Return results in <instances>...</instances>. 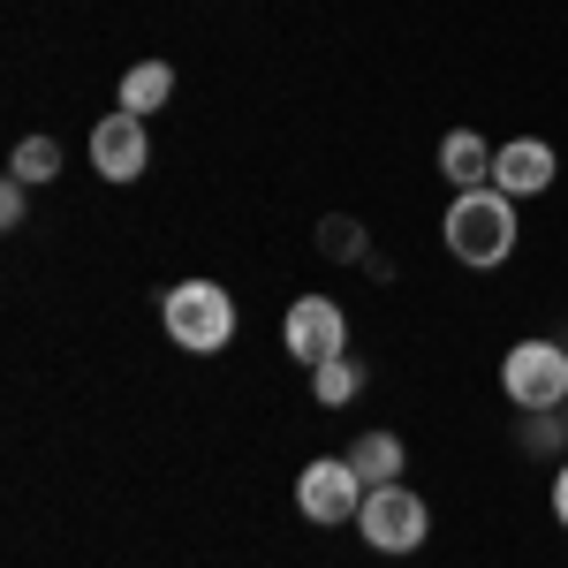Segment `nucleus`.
<instances>
[{"mask_svg": "<svg viewBox=\"0 0 568 568\" xmlns=\"http://www.w3.org/2000/svg\"><path fill=\"white\" fill-rule=\"evenodd\" d=\"M356 394H364V356H334V364H318V372H311V402H318V409H349Z\"/></svg>", "mask_w": 568, "mask_h": 568, "instance_id": "obj_12", "label": "nucleus"}, {"mask_svg": "<svg viewBox=\"0 0 568 568\" xmlns=\"http://www.w3.org/2000/svg\"><path fill=\"white\" fill-rule=\"evenodd\" d=\"M168 99H175V69L168 61H136L122 77V114H160Z\"/></svg>", "mask_w": 568, "mask_h": 568, "instance_id": "obj_11", "label": "nucleus"}, {"mask_svg": "<svg viewBox=\"0 0 568 568\" xmlns=\"http://www.w3.org/2000/svg\"><path fill=\"white\" fill-rule=\"evenodd\" d=\"M281 349L296 356L304 372L334 364V356L349 349V318H342V304H334V296H296L288 318H281Z\"/></svg>", "mask_w": 568, "mask_h": 568, "instance_id": "obj_5", "label": "nucleus"}, {"mask_svg": "<svg viewBox=\"0 0 568 568\" xmlns=\"http://www.w3.org/2000/svg\"><path fill=\"white\" fill-rule=\"evenodd\" d=\"M144 160H152V144H144V114H106L99 130H91V168L99 182H136L144 175Z\"/></svg>", "mask_w": 568, "mask_h": 568, "instance_id": "obj_7", "label": "nucleus"}, {"mask_svg": "<svg viewBox=\"0 0 568 568\" xmlns=\"http://www.w3.org/2000/svg\"><path fill=\"white\" fill-rule=\"evenodd\" d=\"M318 251H326V258H364V227H356V220H318Z\"/></svg>", "mask_w": 568, "mask_h": 568, "instance_id": "obj_14", "label": "nucleus"}, {"mask_svg": "<svg viewBox=\"0 0 568 568\" xmlns=\"http://www.w3.org/2000/svg\"><path fill=\"white\" fill-rule=\"evenodd\" d=\"M364 493L372 485L349 470V455H318V463H304V478H296V508H304L311 524H356Z\"/></svg>", "mask_w": 568, "mask_h": 568, "instance_id": "obj_6", "label": "nucleus"}, {"mask_svg": "<svg viewBox=\"0 0 568 568\" xmlns=\"http://www.w3.org/2000/svg\"><path fill=\"white\" fill-rule=\"evenodd\" d=\"M500 387L516 409H561L568 402V349L561 342H516L500 356Z\"/></svg>", "mask_w": 568, "mask_h": 568, "instance_id": "obj_4", "label": "nucleus"}, {"mask_svg": "<svg viewBox=\"0 0 568 568\" xmlns=\"http://www.w3.org/2000/svg\"><path fill=\"white\" fill-rule=\"evenodd\" d=\"M554 524L568 530V463H561V470H554Z\"/></svg>", "mask_w": 568, "mask_h": 568, "instance_id": "obj_16", "label": "nucleus"}, {"mask_svg": "<svg viewBox=\"0 0 568 568\" xmlns=\"http://www.w3.org/2000/svg\"><path fill=\"white\" fill-rule=\"evenodd\" d=\"M23 190H31V182H0V220H8V227H23Z\"/></svg>", "mask_w": 568, "mask_h": 568, "instance_id": "obj_15", "label": "nucleus"}, {"mask_svg": "<svg viewBox=\"0 0 568 568\" xmlns=\"http://www.w3.org/2000/svg\"><path fill=\"white\" fill-rule=\"evenodd\" d=\"M439 175L455 182V190H485V182H493V144H485L478 130H447V144H439Z\"/></svg>", "mask_w": 568, "mask_h": 568, "instance_id": "obj_9", "label": "nucleus"}, {"mask_svg": "<svg viewBox=\"0 0 568 568\" xmlns=\"http://www.w3.org/2000/svg\"><path fill=\"white\" fill-rule=\"evenodd\" d=\"M561 417H568V402H561Z\"/></svg>", "mask_w": 568, "mask_h": 568, "instance_id": "obj_17", "label": "nucleus"}, {"mask_svg": "<svg viewBox=\"0 0 568 568\" xmlns=\"http://www.w3.org/2000/svg\"><path fill=\"white\" fill-rule=\"evenodd\" d=\"M8 175L16 182H53L61 175V144H53V136H23V144L8 152Z\"/></svg>", "mask_w": 568, "mask_h": 568, "instance_id": "obj_13", "label": "nucleus"}, {"mask_svg": "<svg viewBox=\"0 0 568 568\" xmlns=\"http://www.w3.org/2000/svg\"><path fill=\"white\" fill-rule=\"evenodd\" d=\"M439 235H447V251L470 265V273H493V265L516 258V197H500L493 182L485 190H455Z\"/></svg>", "mask_w": 568, "mask_h": 568, "instance_id": "obj_1", "label": "nucleus"}, {"mask_svg": "<svg viewBox=\"0 0 568 568\" xmlns=\"http://www.w3.org/2000/svg\"><path fill=\"white\" fill-rule=\"evenodd\" d=\"M160 326H168V342L190 356H220L235 342V296L220 288V281H175L168 296H160Z\"/></svg>", "mask_w": 568, "mask_h": 568, "instance_id": "obj_2", "label": "nucleus"}, {"mask_svg": "<svg viewBox=\"0 0 568 568\" xmlns=\"http://www.w3.org/2000/svg\"><path fill=\"white\" fill-rule=\"evenodd\" d=\"M554 175H561V160L538 136H516V144L493 152V190L500 197H538V190H554Z\"/></svg>", "mask_w": 568, "mask_h": 568, "instance_id": "obj_8", "label": "nucleus"}, {"mask_svg": "<svg viewBox=\"0 0 568 568\" xmlns=\"http://www.w3.org/2000/svg\"><path fill=\"white\" fill-rule=\"evenodd\" d=\"M349 470L364 485H394L409 463H402V439L394 433H364V439H349Z\"/></svg>", "mask_w": 568, "mask_h": 568, "instance_id": "obj_10", "label": "nucleus"}, {"mask_svg": "<svg viewBox=\"0 0 568 568\" xmlns=\"http://www.w3.org/2000/svg\"><path fill=\"white\" fill-rule=\"evenodd\" d=\"M356 530H364V546H379V554H417L425 538H433V516H425V500L409 493V485H372L364 493V508H356Z\"/></svg>", "mask_w": 568, "mask_h": 568, "instance_id": "obj_3", "label": "nucleus"}]
</instances>
